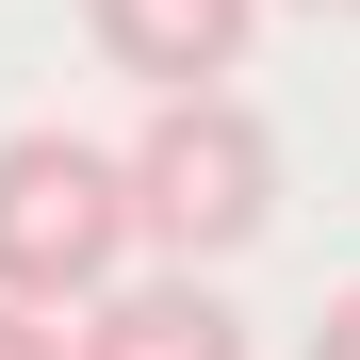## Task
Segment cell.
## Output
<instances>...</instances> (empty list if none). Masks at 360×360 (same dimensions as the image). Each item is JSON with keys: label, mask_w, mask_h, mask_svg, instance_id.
Returning <instances> with one entry per match:
<instances>
[{"label": "cell", "mask_w": 360, "mask_h": 360, "mask_svg": "<svg viewBox=\"0 0 360 360\" xmlns=\"http://www.w3.org/2000/svg\"><path fill=\"white\" fill-rule=\"evenodd\" d=\"M115 164H131V246L148 262H229V246H262V213H278V131L229 82L148 98V131Z\"/></svg>", "instance_id": "cell-1"}, {"label": "cell", "mask_w": 360, "mask_h": 360, "mask_svg": "<svg viewBox=\"0 0 360 360\" xmlns=\"http://www.w3.org/2000/svg\"><path fill=\"white\" fill-rule=\"evenodd\" d=\"M131 262V164L82 131H17L0 148V295L17 311H82Z\"/></svg>", "instance_id": "cell-2"}, {"label": "cell", "mask_w": 360, "mask_h": 360, "mask_svg": "<svg viewBox=\"0 0 360 360\" xmlns=\"http://www.w3.org/2000/svg\"><path fill=\"white\" fill-rule=\"evenodd\" d=\"M66 360H246V311H229L197 262H115V278L82 295Z\"/></svg>", "instance_id": "cell-3"}, {"label": "cell", "mask_w": 360, "mask_h": 360, "mask_svg": "<svg viewBox=\"0 0 360 360\" xmlns=\"http://www.w3.org/2000/svg\"><path fill=\"white\" fill-rule=\"evenodd\" d=\"M82 33H98V66H131L148 98H197V82L246 66L262 0H82Z\"/></svg>", "instance_id": "cell-4"}, {"label": "cell", "mask_w": 360, "mask_h": 360, "mask_svg": "<svg viewBox=\"0 0 360 360\" xmlns=\"http://www.w3.org/2000/svg\"><path fill=\"white\" fill-rule=\"evenodd\" d=\"M0 360H66V328H49V311H17V295H0Z\"/></svg>", "instance_id": "cell-5"}, {"label": "cell", "mask_w": 360, "mask_h": 360, "mask_svg": "<svg viewBox=\"0 0 360 360\" xmlns=\"http://www.w3.org/2000/svg\"><path fill=\"white\" fill-rule=\"evenodd\" d=\"M311 360H360V278H344L328 311H311Z\"/></svg>", "instance_id": "cell-6"}, {"label": "cell", "mask_w": 360, "mask_h": 360, "mask_svg": "<svg viewBox=\"0 0 360 360\" xmlns=\"http://www.w3.org/2000/svg\"><path fill=\"white\" fill-rule=\"evenodd\" d=\"M295 17H360V0H295Z\"/></svg>", "instance_id": "cell-7"}]
</instances>
